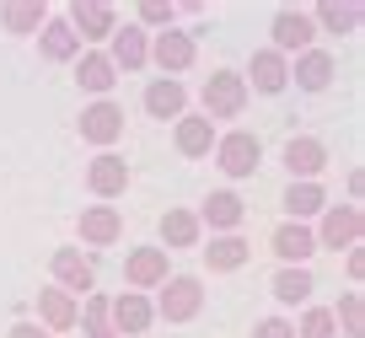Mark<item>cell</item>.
Here are the masks:
<instances>
[{
	"label": "cell",
	"instance_id": "6da1fadb",
	"mask_svg": "<svg viewBox=\"0 0 365 338\" xmlns=\"http://www.w3.org/2000/svg\"><path fill=\"white\" fill-rule=\"evenodd\" d=\"M242 102H247V81L220 70V76L205 81V118H237Z\"/></svg>",
	"mask_w": 365,
	"mask_h": 338
},
{
	"label": "cell",
	"instance_id": "7a4b0ae2",
	"mask_svg": "<svg viewBox=\"0 0 365 338\" xmlns=\"http://www.w3.org/2000/svg\"><path fill=\"white\" fill-rule=\"evenodd\" d=\"M199 306H205L199 280H167V290H161V301L150 312H161L167 322H188V317H199Z\"/></svg>",
	"mask_w": 365,
	"mask_h": 338
},
{
	"label": "cell",
	"instance_id": "3957f363",
	"mask_svg": "<svg viewBox=\"0 0 365 338\" xmlns=\"http://www.w3.org/2000/svg\"><path fill=\"white\" fill-rule=\"evenodd\" d=\"M118 135H124V108H113V102H91V108L81 113V140H91V145H113Z\"/></svg>",
	"mask_w": 365,
	"mask_h": 338
},
{
	"label": "cell",
	"instance_id": "277c9868",
	"mask_svg": "<svg viewBox=\"0 0 365 338\" xmlns=\"http://www.w3.org/2000/svg\"><path fill=\"white\" fill-rule=\"evenodd\" d=\"M215 161H220V172L226 178H247L252 167H258V140L247 135V129H237V135H226L215 145Z\"/></svg>",
	"mask_w": 365,
	"mask_h": 338
},
{
	"label": "cell",
	"instance_id": "5b68a950",
	"mask_svg": "<svg viewBox=\"0 0 365 338\" xmlns=\"http://www.w3.org/2000/svg\"><path fill=\"white\" fill-rule=\"evenodd\" d=\"M86 183H91V193H97V199H118V193L129 188V167L113 156V150H103V156L86 167Z\"/></svg>",
	"mask_w": 365,
	"mask_h": 338
},
{
	"label": "cell",
	"instance_id": "8992f818",
	"mask_svg": "<svg viewBox=\"0 0 365 338\" xmlns=\"http://www.w3.org/2000/svg\"><path fill=\"white\" fill-rule=\"evenodd\" d=\"M124 274H129V285H135V295L150 290V285H167V247H140V252H129Z\"/></svg>",
	"mask_w": 365,
	"mask_h": 338
},
{
	"label": "cell",
	"instance_id": "52a82bcc",
	"mask_svg": "<svg viewBox=\"0 0 365 338\" xmlns=\"http://www.w3.org/2000/svg\"><path fill=\"white\" fill-rule=\"evenodd\" d=\"M113 6L103 0H76V11H70V33L76 38H113Z\"/></svg>",
	"mask_w": 365,
	"mask_h": 338
},
{
	"label": "cell",
	"instance_id": "ba28073f",
	"mask_svg": "<svg viewBox=\"0 0 365 338\" xmlns=\"http://www.w3.org/2000/svg\"><path fill=\"white\" fill-rule=\"evenodd\" d=\"M118 231H124V220H118L113 204H91V210H81V242L108 247V242H118Z\"/></svg>",
	"mask_w": 365,
	"mask_h": 338
},
{
	"label": "cell",
	"instance_id": "9c48e42d",
	"mask_svg": "<svg viewBox=\"0 0 365 338\" xmlns=\"http://www.w3.org/2000/svg\"><path fill=\"white\" fill-rule=\"evenodd\" d=\"M108 317H113V333H145L156 312H150V301H145V295L124 290L118 301H108Z\"/></svg>",
	"mask_w": 365,
	"mask_h": 338
},
{
	"label": "cell",
	"instance_id": "30bf717a",
	"mask_svg": "<svg viewBox=\"0 0 365 338\" xmlns=\"http://www.w3.org/2000/svg\"><path fill=\"white\" fill-rule=\"evenodd\" d=\"M360 210H354V204H339V210H328L322 215V242H328V247H354V242H360Z\"/></svg>",
	"mask_w": 365,
	"mask_h": 338
},
{
	"label": "cell",
	"instance_id": "8fae6325",
	"mask_svg": "<svg viewBox=\"0 0 365 338\" xmlns=\"http://www.w3.org/2000/svg\"><path fill=\"white\" fill-rule=\"evenodd\" d=\"M312 43V16L307 11H279L274 16V54H290V48Z\"/></svg>",
	"mask_w": 365,
	"mask_h": 338
},
{
	"label": "cell",
	"instance_id": "7c38bea8",
	"mask_svg": "<svg viewBox=\"0 0 365 338\" xmlns=\"http://www.w3.org/2000/svg\"><path fill=\"white\" fill-rule=\"evenodd\" d=\"M285 167L296 172L301 183H312L322 167H328V150H322V140H290V145H285Z\"/></svg>",
	"mask_w": 365,
	"mask_h": 338
},
{
	"label": "cell",
	"instance_id": "4fadbf2b",
	"mask_svg": "<svg viewBox=\"0 0 365 338\" xmlns=\"http://www.w3.org/2000/svg\"><path fill=\"white\" fill-rule=\"evenodd\" d=\"M145 33L140 27H113V54H108V65L113 70H140L145 65Z\"/></svg>",
	"mask_w": 365,
	"mask_h": 338
},
{
	"label": "cell",
	"instance_id": "5bb4252c",
	"mask_svg": "<svg viewBox=\"0 0 365 338\" xmlns=\"http://www.w3.org/2000/svg\"><path fill=\"white\" fill-rule=\"evenodd\" d=\"M274 252H279L285 263H296V269H301V263H307L312 252H317V237H312L307 225H296V220H290V225H279V231H274Z\"/></svg>",
	"mask_w": 365,
	"mask_h": 338
},
{
	"label": "cell",
	"instance_id": "9a60e30c",
	"mask_svg": "<svg viewBox=\"0 0 365 338\" xmlns=\"http://www.w3.org/2000/svg\"><path fill=\"white\" fill-rule=\"evenodd\" d=\"M54 280H59V290H91V263L81 258L76 247H59L54 252Z\"/></svg>",
	"mask_w": 365,
	"mask_h": 338
},
{
	"label": "cell",
	"instance_id": "2e32d148",
	"mask_svg": "<svg viewBox=\"0 0 365 338\" xmlns=\"http://www.w3.org/2000/svg\"><path fill=\"white\" fill-rule=\"evenodd\" d=\"M182 102H188V91H182L178 81H150L145 86V113L150 118H178Z\"/></svg>",
	"mask_w": 365,
	"mask_h": 338
},
{
	"label": "cell",
	"instance_id": "e0dca14e",
	"mask_svg": "<svg viewBox=\"0 0 365 338\" xmlns=\"http://www.w3.org/2000/svg\"><path fill=\"white\" fill-rule=\"evenodd\" d=\"M285 81H290L285 54H274V48L252 54V86H258V91H285Z\"/></svg>",
	"mask_w": 365,
	"mask_h": 338
},
{
	"label": "cell",
	"instance_id": "ac0fdd59",
	"mask_svg": "<svg viewBox=\"0 0 365 338\" xmlns=\"http://www.w3.org/2000/svg\"><path fill=\"white\" fill-rule=\"evenodd\" d=\"M156 65L161 70H188L194 65V38L188 33H161L156 38Z\"/></svg>",
	"mask_w": 365,
	"mask_h": 338
},
{
	"label": "cell",
	"instance_id": "d6986e66",
	"mask_svg": "<svg viewBox=\"0 0 365 338\" xmlns=\"http://www.w3.org/2000/svg\"><path fill=\"white\" fill-rule=\"evenodd\" d=\"M38 312H43V327H48V333L76 327V301H70L65 290H43V295H38Z\"/></svg>",
	"mask_w": 365,
	"mask_h": 338
},
{
	"label": "cell",
	"instance_id": "ffe728a7",
	"mask_svg": "<svg viewBox=\"0 0 365 338\" xmlns=\"http://www.w3.org/2000/svg\"><path fill=\"white\" fill-rule=\"evenodd\" d=\"M215 145V124L210 118H178V150L182 156H205Z\"/></svg>",
	"mask_w": 365,
	"mask_h": 338
},
{
	"label": "cell",
	"instance_id": "44dd1931",
	"mask_svg": "<svg viewBox=\"0 0 365 338\" xmlns=\"http://www.w3.org/2000/svg\"><path fill=\"white\" fill-rule=\"evenodd\" d=\"M38 48H43V59H76L81 54V38L70 33V22H43Z\"/></svg>",
	"mask_w": 365,
	"mask_h": 338
},
{
	"label": "cell",
	"instance_id": "7402d4cb",
	"mask_svg": "<svg viewBox=\"0 0 365 338\" xmlns=\"http://www.w3.org/2000/svg\"><path fill=\"white\" fill-rule=\"evenodd\" d=\"M328 81H333V59H328V54H317V48H307V54L296 59V86L322 91Z\"/></svg>",
	"mask_w": 365,
	"mask_h": 338
},
{
	"label": "cell",
	"instance_id": "603a6c76",
	"mask_svg": "<svg viewBox=\"0 0 365 338\" xmlns=\"http://www.w3.org/2000/svg\"><path fill=\"white\" fill-rule=\"evenodd\" d=\"M322 204H328V199H322L317 183H290V193H285V210H290V220H296V225L307 220V215H317Z\"/></svg>",
	"mask_w": 365,
	"mask_h": 338
},
{
	"label": "cell",
	"instance_id": "cb8c5ba5",
	"mask_svg": "<svg viewBox=\"0 0 365 338\" xmlns=\"http://www.w3.org/2000/svg\"><path fill=\"white\" fill-rule=\"evenodd\" d=\"M205 220L220 225V231H237V225H242V199H237V193H210V199H205Z\"/></svg>",
	"mask_w": 365,
	"mask_h": 338
},
{
	"label": "cell",
	"instance_id": "d4e9b609",
	"mask_svg": "<svg viewBox=\"0 0 365 338\" xmlns=\"http://www.w3.org/2000/svg\"><path fill=\"white\" fill-rule=\"evenodd\" d=\"M205 263L210 269H242V263H247V242L242 237H215L205 247Z\"/></svg>",
	"mask_w": 365,
	"mask_h": 338
},
{
	"label": "cell",
	"instance_id": "484cf974",
	"mask_svg": "<svg viewBox=\"0 0 365 338\" xmlns=\"http://www.w3.org/2000/svg\"><path fill=\"white\" fill-rule=\"evenodd\" d=\"M161 237H167V247H194V242H199V215L172 210L167 220H161Z\"/></svg>",
	"mask_w": 365,
	"mask_h": 338
},
{
	"label": "cell",
	"instance_id": "4316f807",
	"mask_svg": "<svg viewBox=\"0 0 365 338\" xmlns=\"http://www.w3.org/2000/svg\"><path fill=\"white\" fill-rule=\"evenodd\" d=\"M76 81H81L86 91H97V97H103L118 76H113V65H108V54H86V59H81V70H76Z\"/></svg>",
	"mask_w": 365,
	"mask_h": 338
},
{
	"label": "cell",
	"instance_id": "83f0119b",
	"mask_svg": "<svg viewBox=\"0 0 365 338\" xmlns=\"http://www.w3.org/2000/svg\"><path fill=\"white\" fill-rule=\"evenodd\" d=\"M274 295H279L285 306L307 301V295H312V274L307 269H279V274H274Z\"/></svg>",
	"mask_w": 365,
	"mask_h": 338
},
{
	"label": "cell",
	"instance_id": "f1b7e54d",
	"mask_svg": "<svg viewBox=\"0 0 365 338\" xmlns=\"http://www.w3.org/2000/svg\"><path fill=\"white\" fill-rule=\"evenodd\" d=\"M0 22H6V33H33V27L48 22V11H43V6H6Z\"/></svg>",
	"mask_w": 365,
	"mask_h": 338
},
{
	"label": "cell",
	"instance_id": "f546056e",
	"mask_svg": "<svg viewBox=\"0 0 365 338\" xmlns=\"http://www.w3.org/2000/svg\"><path fill=\"white\" fill-rule=\"evenodd\" d=\"M86 338H118L113 317H108V295H91L86 301Z\"/></svg>",
	"mask_w": 365,
	"mask_h": 338
},
{
	"label": "cell",
	"instance_id": "4dcf8cb0",
	"mask_svg": "<svg viewBox=\"0 0 365 338\" xmlns=\"http://www.w3.org/2000/svg\"><path fill=\"white\" fill-rule=\"evenodd\" d=\"M333 327H339V317H333V312H322V306H312V312L301 317L296 338H333Z\"/></svg>",
	"mask_w": 365,
	"mask_h": 338
},
{
	"label": "cell",
	"instance_id": "1f68e13d",
	"mask_svg": "<svg viewBox=\"0 0 365 338\" xmlns=\"http://www.w3.org/2000/svg\"><path fill=\"white\" fill-rule=\"evenodd\" d=\"M317 22L333 27V33H349V27L360 22V6H333L328 0V6H317Z\"/></svg>",
	"mask_w": 365,
	"mask_h": 338
},
{
	"label": "cell",
	"instance_id": "d6a6232c",
	"mask_svg": "<svg viewBox=\"0 0 365 338\" xmlns=\"http://www.w3.org/2000/svg\"><path fill=\"white\" fill-rule=\"evenodd\" d=\"M252 338H296V327H290L285 317H263V322L252 327Z\"/></svg>",
	"mask_w": 365,
	"mask_h": 338
},
{
	"label": "cell",
	"instance_id": "836d02e7",
	"mask_svg": "<svg viewBox=\"0 0 365 338\" xmlns=\"http://www.w3.org/2000/svg\"><path fill=\"white\" fill-rule=\"evenodd\" d=\"M339 317H344V333H349V338H360V295H344Z\"/></svg>",
	"mask_w": 365,
	"mask_h": 338
},
{
	"label": "cell",
	"instance_id": "e575fe53",
	"mask_svg": "<svg viewBox=\"0 0 365 338\" xmlns=\"http://www.w3.org/2000/svg\"><path fill=\"white\" fill-rule=\"evenodd\" d=\"M140 22H150V27L172 22V6H161V0H145V6H140Z\"/></svg>",
	"mask_w": 365,
	"mask_h": 338
},
{
	"label": "cell",
	"instance_id": "d590c367",
	"mask_svg": "<svg viewBox=\"0 0 365 338\" xmlns=\"http://www.w3.org/2000/svg\"><path fill=\"white\" fill-rule=\"evenodd\" d=\"M11 338H48V333H43V327H33V322H16Z\"/></svg>",
	"mask_w": 365,
	"mask_h": 338
}]
</instances>
